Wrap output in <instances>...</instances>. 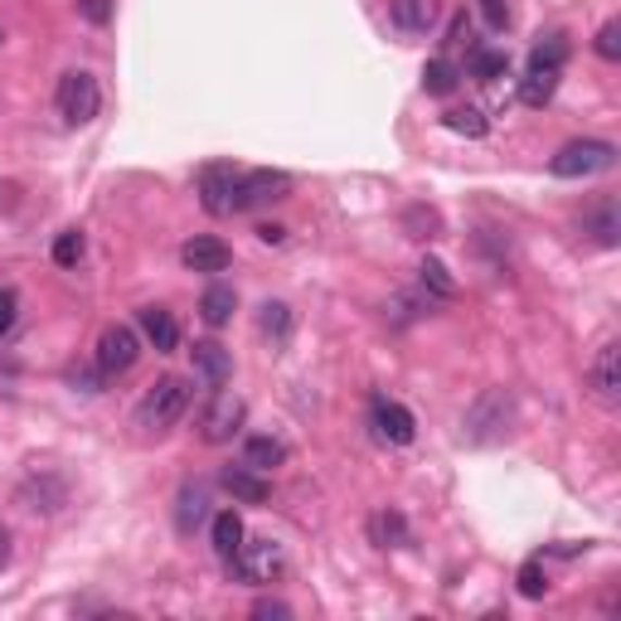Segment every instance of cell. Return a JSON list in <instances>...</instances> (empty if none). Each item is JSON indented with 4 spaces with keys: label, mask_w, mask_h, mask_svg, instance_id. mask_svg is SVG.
<instances>
[{
    "label": "cell",
    "mask_w": 621,
    "mask_h": 621,
    "mask_svg": "<svg viewBox=\"0 0 621 621\" xmlns=\"http://www.w3.org/2000/svg\"><path fill=\"white\" fill-rule=\"evenodd\" d=\"M476 10H481V20L491 29H505L510 25V0H476Z\"/></svg>",
    "instance_id": "cell-33"
},
{
    "label": "cell",
    "mask_w": 621,
    "mask_h": 621,
    "mask_svg": "<svg viewBox=\"0 0 621 621\" xmlns=\"http://www.w3.org/2000/svg\"><path fill=\"white\" fill-rule=\"evenodd\" d=\"M587 229H593V238H597V243H603V248H617V204L612 200H607V204H597V210L593 214H587Z\"/></svg>",
    "instance_id": "cell-26"
},
{
    "label": "cell",
    "mask_w": 621,
    "mask_h": 621,
    "mask_svg": "<svg viewBox=\"0 0 621 621\" xmlns=\"http://www.w3.org/2000/svg\"><path fill=\"white\" fill-rule=\"evenodd\" d=\"M461 83V68L452 64V59H432L428 68H422V88L432 92V98H447V92H457Z\"/></svg>",
    "instance_id": "cell-22"
},
{
    "label": "cell",
    "mask_w": 621,
    "mask_h": 621,
    "mask_svg": "<svg viewBox=\"0 0 621 621\" xmlns=\"http://www.w3.org/2000/svg\"><path fill=\"white\" fill-rule=\"evenodd\" d=\"M568 64V35H544L530 54V68H563Z\"/></svg>",
    "instance_id": "cell-24"
},
{
    "label": "cell",
    "mask_w": 621,
    "mask_h": 621,
    "mask_svg": "<svg viewBox=\"0 0 621 621\" xmlns=\"http://www.w3.org/2000/svg\"><path fill=\"white\" fill-rule=\"evenodd\" d=\"M204 505H210V500H204L200 485H185V491H180V515H175V520H180V530H185V534H190L194 524L204 520Z\"/></svg>",
    "instance_id": "cell-29"
},
{
    "label": "cell",
    "mask_w": 621,
    "mask_h": 621,
    "mask_svg": "<svg viewBox=\"0 0 621 621\" xmlns=\"http://www.w3.org/2000/svg\"><path fill=\"white\" fill-rule=\"evenodd\" d=\"M233 194H238V170H233V165H204V170H200V204L214 214V219L238 214Z\"/></svg>",
    "instance_id": "cell-8"
},
{
    "label": "cell",
    "mask_w": 621,
    "mask_h": 621,
    "mask_svg": "<svg viewBox=\"0 0 621 621\" xmlns=\"http://www.w3.org/2000/svg\"><path fill=\"white\" fill-rule=\"evenodd\" d=\"M510 74V54L505 49H471V78L476 83H495Z\"/></svg>",
    "instance_id": "cell-23"
},
{
    "label": "cell",
    "mask_w": 621,
    "mask_h": 621,
    "mask_svg": "<svg viewBox=\"0 0 621 621\" xmlns=\"http://www.w3.org/2000/svg\"><path fill=\"white\" fill-rule=\"evenodd\" d=\"M0 39H5V35H0Z\"/></svg>",
    "instance_id": "cell-40"
},
{
    "label": "cell",
    "mask_w": 621,
    "mask_h": 621,
    "mask_svg": "<svg viewBox=\"0 0 621 621\" xmlns=\"http://www.w3.org/2000/svg\"><path fill=\"white\" fill-rule=\"evenodd\" d=\"M253 617H257V621H267V617H292V607H287V603H257Z\"/></svg>",
    "instance_id": "cell-37"
},
{
    "label": "cell",
    "mask_w": 621,
    "mask_h": 621,
    "mask_svg": "<svg viewBox=\"0 0 621 621\" xmlns=\"http://www.w3.org/2000/svg\"><path fill=\"white\" fill-rule=\"evenodd\" d=\"M224 491L233 495V500H248V505H263L267 495V481H263V471H253V466H229L224 471Z\"/></svg>",
    "instance_id": "cell-15"
},
{
    "label": "cell",
    "mask_w": 621,
    "mask_h": 621,
    "mask_svg": "<svg viewBox=\"0 0 621 621\" xmlns=\"http://www.w3.org/2000/svg\"><path fill=\"white\" fill-rule=\"evenodd\" d=\"M389 15L403 35H428V29L442 20V0H393Z\"/></svg>",
    "instance_id": "cell-13"
},
{
    "label": "cell",
    "mask_w": 621,
    "mask_h": 621,
    "mask_svg": "<svg viewBox=\"0 0 621 621\" xmlns=\"http://www.w3.org/2000/svg\"><path fill=\"white\" fill-rule=\"evenodd\" d=\"M141 335H147L161 355H170V350L180 345V326H175V316L165 306H147V310H141Z\"/></svg>",
    "instance_id": "cell-14"
},
{
    "label": "cell",
    "mask_w": 621,
    "mask_h": 621,
    "mask_svg": "<svg viewBox=\"0 0 621 621\" xmlns=\"http://www.w3.org/2000/svg\"><path fill=\"white\" fill-rule=\"evenodd\" d=\"M190 355H194V375H200L210 389H224V384H229V375H233V355L219 345V340H200V345H194Z\"/></svg>",
    "instance_id": "cell-12"
},
{
    "label": "cell",
    "mask_w": 621,
    "mask_h": 621,
    "mask_svg": "<svg viewBox=\"0 0 621 621\" xmlns=\"http://www.w3.org/2000/svg\"><path fill=\"white\" fill-rule=\"evenodd\" d=\"M369 540H375L379 548H403L408 544V524H403L398 510H379L375 520H369Z\"/></svg>",
    "instance_id": "cell-21"
},
{
    "label": "cell",
    "mask_w": 621,
    "mask_h": 621,
    "mask_svg": "<svg viewBox=\"0 0 621 621\" xmlns=\"http://www.w3.org/2000/svg\"><path fill=\"white\" fill-rule=\"evenodd\" d=\"M418 273H422V287H428L432 296H442V302H447V296H457V282H452V273L438 263V257H422Z\"/></svg>",
    "instance_id": "cell-27"
},
{
    "label": "cell",
    "mask_w": 621,
    "mask_h": 621,
    "mask_svg": "<svg viewBox=\"0 0 621 621\" xmlns=\"http://www.w3.org/2000/svg\"><path fill=\"white\" fill-rule=\"evenodd\" d=\"M5 563H10V530L0 524V568H5Z\"/></svg>",
    "instance_id": "cell-39"
},
{
    "label": "cell",
    "mask_w": 621,
    "mask_h": 621,
    "mask_svg": "<svg viewBox=\"0 0 621 621\" xmlns=\"http://www.w3.org/2000/svg\"><path fill=\"white\" fill-rule=\"evenodd\" d=\"M210 540H214V554L229 563V558L238 554V544H243V520H238L233 510H224V515H214V530H210Z\"/></svg>",
    "instance_id": "cell-20"
},
{
    "label": "cell",
    "mask_w": 621,
    "mask_h": 621,
    "mask_svg": "<svg viewBox=\"0 0 621 621\" xmlns=\"http://www.w3.org/2000/svg\"><path fill=\"white\" fill-rule=\"evenodd\" d=\"M15 326V292L10 287H0V335Z\"/></svg>",
    "instance_id": "cell-36"
},
{
    "label": "cell",
    "mask_w": 621,
    "mask_h": 621,
    "mask_svg": "<svg viewBox=\"0 0 621 621\" xmlns=\"http://www.w3.org/2000/svg\"><path fill=\"white\" fill-rule=\"evenodd\" d=\"M447 127L457 131V137L481 141L485 131H491V122H485V112H481V107H452V112H447Z\"/></svg>",
    "instance_id": "cell-25"
},
{
    "label": "cell",
    "mask_w": 621,
    "mask_h": 621,
    "mask_svg": "<svg viewBox=\"0 0 621 621\" xmlns=\"http://www.w3.org/2000/svg\"><path fill=\"white\" fill-rule=\"evenodd\" d=\"M137 355H141V335L131 326H107L98 335V369L102 375H127L131 365H137Z\"/></svg>",
    "instance_id": "cell-6"
},
{
    "label": "cell",
    "mask_w": 621,
    "mask_h": 621,
    "mask_svg": "<svg viewBox=\"0 0 621 621\" xmlns=\"http://www.w3.org/2000/svg\"><path fill=\"white\" fill-rule=\"evenodd\" d=\"M54 107H59V117H64L68 127H88V122L98 117V107H102L98 78L83 74V68L64 74V78H59V88H54Z\"/></svg>",
    "instance_id": "cell-3"
},
{
    "label": "cell",
    "mask_w": 621,
    "mask_h": 621,
    "mask_svg": "<svg viewBox=\"0 0 621 621\" xmlns=\"http://www.w3.org/2000/svg\"><path fill=\"white\" fill-rule=\"evenodd\" d=\"M612 165H617V147H612V141L583 137V141H568V147L548 161V170H554L558 180H583V175L612 170Z\"/></svg>",
    "instance_id": "cell-2"
},
{
    "label": "cell",
    "mask_w": 621,
    "mask_h": 621,
    "mask_svg": "<svg viewBox=\"0 0 621 621\" xmlns=\"http://www.w3.org/2000/svg\"><path fill=\"white\" fill-rule=\"evenodd\" d=\"M292 306L287 302H263V310H257V330H263L267 340H273V350H282L287 340H292Z\"/></svg>",
    "instance_id": "cell-16"
},
{
    "label": "cell",
    "mask_w": 621,
    "mask_h": 621,
    "mask_svg": "<svg viewBox=\"0 0 621 621\" xmlns=\"http://www.w3.org/2000/svg\"><path fill=\"white\" fill-rule=\"evenodd\" d=\"M520 593L530 597V603H534V597H544V593H548V573H544L540 558H530V563L520 568Z\"/></svg>",
    "instance_id": "cell-31"
},
{
    "label": "cell",
    "mask_w": 621,
    "mask_h": 621,
    "mask_svg": "<svg viewBox=\"0 0 621 621\" xmlns=\"http://www.w3.org/2000/svg\"><path fill=\"white\" fill-rule=\"evenodd\" d=\"M587 379H593L597 398L607 403V408H617L621 403V350L617 345H603L593 359V369H587Z\"/></svg>",
    "instance_id": "cell-11"
},
{
    "label": "cell",
    "mask_w": 621,
    "mask_h": 621,
    "mask_svg": "<svg viewBox=\"0 0 621 621\" xmlns=\"http://www.w3.org/2000/svg\"><path fill=\"white\" fill-rule=\"evenodd\" d=\"M185 408H190V384L175 379V375H165V379H155V384L147 389V398L137 403V422L147 432H165V428H175V422L185 418Z\"/></svg>",
    "instance_id": "cell-1"
},
{
    "label": "cell",
    "mask_w": 621,
    "mask_h": 621,
    "mask_svg": "<svg viewBox=\"0 0 621 621\" xmlns=\"http://www.w3.org/2000/svg\"><path fill=\"white\" fill-rule=\"evenodd\" d=\"M558 92V68H530L520 83V102L524 107H548Z\"/></svg>",
    "instance_id": "cell-18"
},
{
    "label": "cell",
    "mask_w": 621,
    "mask_h": 621,
    "mask_svg": "<svg viewBox=\"0 0 621 621\" xmlns=\"http://www.w3.org/2000/svg\"><path fill=\"white\" fill-rule=\"evenodd\" d=\"M229 243L224 238H210V233H200V238H190V243L180 248V263L190 267V273H224L229 267Z\"/></svg>",
    "instance_id": "cell-10"
},
{
    "label": "cell",
    "mask_w": 621,
    "mask_h": 621,
    "mask_svg": "<svg viewBox=\"0 0 621 621\" xmlns=\"http://www.w3.org/2000/svg\"><path fill=\"white\" fill-rule=\"evenodd\" d=\"M466 39H471V20H466V10H461V15L447 25V39H442V45L457 49V45H466Z\"/></svg>",
    "instance_id": "cell-35"
},
{
    "label": "cell",
    "mask_w": 621,
    "mask_h": 621,
    "mask_svg": "<svg viewBox=\"0 0 621 621\" xmlns=\"http://www.w3.org/2000/svg\"><path fill=\"white\" fill-rule=\"evenodd\" d=\"M403 229H408V238H438L442 233V219H438V210H422V204H413V210L403 214Z\"/></svg>",
    "instance_id": "cell-28"
},
{
    "label": "cell",
    "mask_w": 621,
    "mask_h": 621,
    "mask_svg": "<svg viewBox=\"0 0 621 621\" xmlns=\"http://www.w3.org/2000/svg\"><path fill=\"white\" fill-rule=\"evenodd\" d=\"M233 310H238V292L233 287H224V282H214L210 292H204V302H200V316H204V326H229L233 320Z\"/></svg>",
    "instance_id": "cell-17"
},
{
    "label": "cell",
    "mask_w": 621,
    "mask_h": 621,
    "mask_svg": "<svg viewBox=\"0 0 621 621\" xmlns=\"http://www.w3.org/2000/svg\"><path fill=\"white\" fill-rule=\"evenodd\" d=\"M229 563H233L238 583L263 587V583H273V578L282 573V548H277L273 540H253V544H238V554L229 558Z\"/></svg>",
    "instance_id": "cell-4"
},
{
    "label": "cell",
    "mask_w": 621,
    "mask_h": 621,
    "mask_svg": "<svg viewBox=\"0 0 621 621\" xmlns=\"http://www.w3.org/2000/svg\"><path fill=\"white\" fill-rule=\"evenodd\" d=\"M78 15L88 20V25H107V20H112V0H78Z\"/></svg>",
    "instance_id": "cell-34"
},
{
    "label": "cell",
    "mask_w": 621,
    "mask_h": 621,
    "mask_svg": "<svg viewBox=\"0 0 621 621\" xmlns=\"http://www.w3.org/2000/svg\"><path fill=\"white\" fill-rule=\"evenodd\" d=\"M597 54H603L607 64H617V59H621V25H617V20H607V25L597 29Z\"/></svg>",
    "instance_id": "cell-32"
},
{
    "label": "cell",
    "mask_w": 621,
    "mask_h": 621,
    "mask_svg": "<svg viewBox=\"0 0 621 621\" xmlns=\"http://www.w3.org/2000/svg\"><path fill=\"white\" fill-rule=\"evenodd\" d=\"M369 422H375V438L389 442V447H408V442L418 438V422H413V413L403 408V403H393V398H375Z\"/></svg>",
    "instance_id": "cell-9"
},
{
    "label": "cell",
    "mask_w": 621,
    "mask_h": 621,
    "mask_svg": "<svg viewBox=\"0 0 621 621\" xmlns=\"http://www.w3.org/2000/svg\"><path fill=\"white\" fill-rule=\"evenodd\" d=\"M243 418H248V403L238 398V393H214V403L200 418V438L210 442V447H224V442H233V432L243 428Z\"/></svg>",
    "instance_id": "cell-5"
},
{
    "label": "cell",
    "mask_w": 621,
    "mask_h": 621,
    "mask_svg": "<svg viewBox=\"0 0 621 621\" xmlns=\"http://www.w3.org/2000/svg\"><path fill=\"white\" fill-rule=\"evenodd\" d=\"M257 238H263V243H282L287 229H282V224H263V229H257Z\"/></svg>",
    "instance_id": "cell-38"
},
{
    "label": "cell",
    "mask_w": 621,
    "mask_h": 621,
    "mask_svg": "<svg viewBox=\"0 0 621 621\" xmlns=\"http://www.w3.org/2000/svg\"><path fill=\"white\" fill-rule=\"evenodd\" d=\"M287 194H292V175L287 170H248V175H238L233 204L238 210H257V204H277Z\"/></svg>",
    "instance_id": "cell-7"
},
{
    "label": "cell",
    "mask_w": 621,
    "mask_h": 621,
    "mask_svg": "<svg viewBox=\"0 0 621 621\" xmlns=\"http://www.w3.org/2000/svg\"><path fill=\"white\" fill-rule=\"evenodd\" d=\"M287 461V442L277 438H248L243 442V466H253V471H273V466Z\"/></svg>",
    "instance_id": "cell-19"
},
{
    "label": "cell",
    "mask_w": 621,
    "mask_h": 621,
    "mask_svg": "<svg viewBox=\"0 0 621 621\" xmlns=\"http://www.w3.org/2000/svg\"><path fill=\"white\" fill-rule=\"evenodd\" d=\"M54 263L59 267H78L83 263V233L78 229H68V233L54 238Z\"/></svg>",
    "instance_id": "cell-30"
}]
</instances>
